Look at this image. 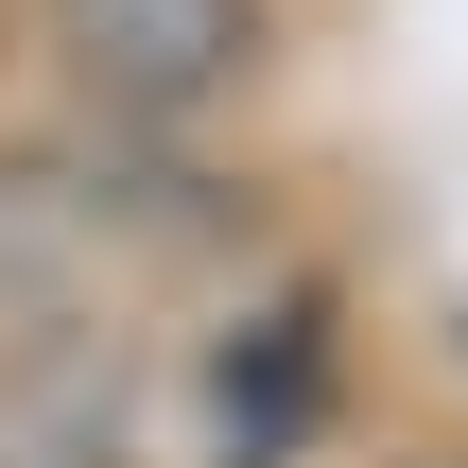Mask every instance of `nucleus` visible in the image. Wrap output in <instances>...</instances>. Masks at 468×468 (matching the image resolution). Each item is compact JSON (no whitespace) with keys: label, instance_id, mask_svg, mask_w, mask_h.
Returning <instances> with one entry per match:
<instances>
[{"label":"nucleus","instance_id":"nucleus-1","mask_svg":"<svg viewBox=\"0 0 468 468\" xmlns=\"http://www.w3.org/2000/svg\"><path fill=\"white\" fill-rule=\"evenodd\" d=\"M35 17L104 122H208L261 69V0H35Z\"/></svg>","mask_w":468,"mask_h":468}]
</instances>
